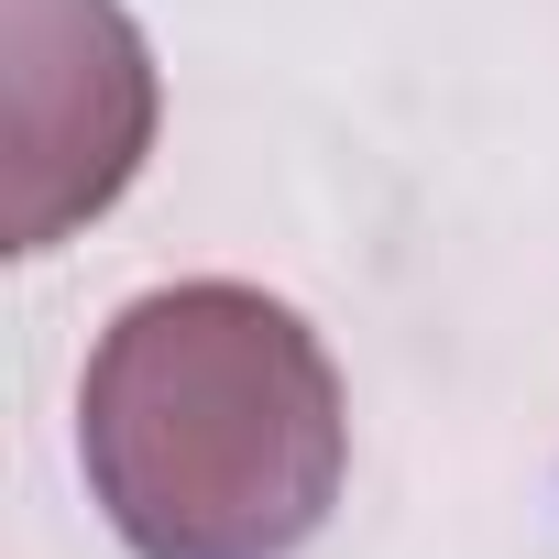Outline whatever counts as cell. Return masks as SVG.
I'll use <instances>...</instances> for the list:
<instances>
[{"mask_svg": "<svg viewBox=\"0 0 559 559\" xmlns=\"http://www.w3.org/2000/svg\"><path fill=\"white\" fill-rule=\"evenodd\" d=\"M78 461L132 559H297L341 504L352 406L286 297L187 274L99 330Z\"/></svg>", "mask_w": 559, "mask_h": 559, "instance_id": "cell-1", "label": "cell"}, {"mask_svg": "<svg viewBox=\"0 0 559 559\" xmlns=\"http://www.w3.org/2000/svg\"><path fill=\"white\" fill-rule=\"evenodd\" d=\"M12 34V252H56L154 154V56L121 0H0Z\"/></svg>", "mask_w": 559, "mask_h": 559, "instance_id": "cell-2", "label": "cell"}]
</instances>
